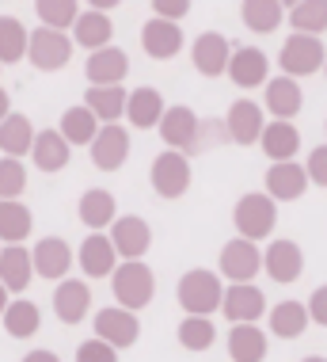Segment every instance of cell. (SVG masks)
<instances>
[{"label":"cell","instance_id":"cell-1","mask_svg":"<svg viewBox=\"0 0 327 362\" xmlns=\"http://www.w3.org/2000/svg\"><path fill=\"white\" fill-rule=\"evenodd\" d=\"M232 225H236V237H244V240L270 237L274 225H278V202L266 191H247L232 206Z\"/></svg>","mask_w":327,"mask_h":362},{"label":"cell","instance_id":"cell-2","mask_svg":"<svg viewBox=\"0 0 327 362\" xmlns=\"http://www.w3.org/2000/svg\"><path fill=\"white\" fill-rule=\"evenodd\" d=\"M175 298H179V305H183L186 317H210V313L221 309L225 286H221V279H217L213 271L194 267V271H186V275L179 279Z\"/></svg>","mask_w":327,"mask_h":362},{"label":"cell","instance_id":"cell-3","mask_svg":"<svg viewBox=\"0 0 327 362\" xmlns=\"http://www.w3.org/2000/svg\"><path fill=\"white\" fill-rule=\"evenodd\" d=\"M153 290H156V279H153V267L141 259H122L118 263V271L111 275V293L114 301L122 309H145L148 301H153Z\"/></svg>","mask_w":327,"mask_h":362},{"label":"cell","instance_id":"cell-4","mask_svg":"<svg viewBox=\"0 0 327 362\" xmlns=\"http://www.w3.org/2000/svg\"><path fill=\"white\" fill-rule=\"evenodd\" d=\"M148 180H153V191L160 194V199H183V194L191 191V183H194L191 156L175 153V149L160 153L153 160V168H148Z\"/></svg>","mask_w":327,"mask_h":362},{"label":"cell","instance_id":"cell-5","mask_svg":"<svg viewBox=\"0 0 327 362\" xmlns=\"http://www.w3.org/2000/svg\"><path fill=\"white\" fill-rule=\"evenodd\" d=\"M278 65H282V73L285 76H312V73H320L323 65H327V50H323V42L316 35H290L285 38V46H282V54H278Z\"/></svg>","mask_w":327,"mask_h":362},{"label":"cell","instance_id":"cell-6","mask_svg":"<svg viewBox=\"0 0 327 362\" xmlns=\"http://www.w3.org/2000/svg\"><path fill=\"white\" fill-rule=\"evenodd\" d=\"M217 271H221V275L229 279L232 286H247V282H255V275L263 271V252L255 248V240L232 237V240L221 248Z\"/></svg>","mask_w":327,"mask_h":362},{"label":"cell","instance_id":"cell-7","mask_svg":"<svg viewBox=\"0 0 327 362\" xmlns=\"http://www.w3.org/2000/svg\"><path fill=\"white\" fill-rule=\"evenodd\" d=\"M76 42L69 38L65 31H54V27H38L31 31V46H27V57H31L35 69L42 73H57L69 65V57H73Z\"/></svg>","mask_w":327,"mask_h":362},{"label":"cell","instance_id":"cell-8","mask_svg":"<svg viewBox=\"0 0 327 362\" xmlns=\"http://www.w3.org/2000/svg\"><path fill=\"white\" fill-rule=\"evenodd\" d=\"M92 325H95V339L111 344L114 351H126V347H133L137 339H141V320H137V313L122 309V305L99 309Z\"/></svg>","mask_w":327,"mask_h":362},{"label":"cell","instance_id":"cell-9","mask_svg":"<svg viewBox=\"0 0 327 362\" xmlns=\"http://www.w3.org/2000/svg\"><path fill=\"white\" fill-rule=\"evenodd\" d=\"M263 271L270 275L278 286H290V282H297L304 275V252H301V244L297 240H270L266 244V252H263Z\"/></svg>","mask_w":327,"mask_h":362},{"label":"cell","instance_id":"cell-10","mask_svg":"<svg viewBox=\"0 0 327 362\" xmlns=\"http://www.w3.org/2000/svg\"><path fill=\"white\" fill-rule=\"evenodd\" d=\"M198 126H202V119H198V115H194L186 103L167 107L164 119H160V138L167 141V149L191 156V153L198 149Z\"/></svg>","mask_w":327,"mask_h":362},{"label":"cell","instance_id":"cell-11","mask_svg":"<svg viewBox=\"0 0 327 362\" xmlns=\"http://www.w3.org/2000/svg\"><path fill=\"white\" fill-rule=\"evenodd\" d=\"M111 244L118 252V259H141L148 248H153V229H148L145 218H137V214H126V218H118L111 225Z\"/></svg>","mask_w":327,"mask_h":362},{"label":"cell","instance_id":"cell-12","mask_svg":"<svg viewBox=\"0 0 327 362\" xmlns=\"http://www.w3.org/2000/svg\"><path fill=\"white\" fill-rule=\"evenodd\" d=\"M191 62H194V69L202 73V76H221V73H229V62H232V42L225 35H217V31H202L194 38V46H191Z\"/></svg>","mask_w":327,"mask_h":362},{"label":"cell","instance_id":"cell-13","mask_svg":"<svg viewBox=\"0 0 327 362\" xmlns=\"http://www.w3.org/2000/svg\"><path fill=\"white\" fill-rule=\"evenodd\" d=\"M88 149H92V164L99 172H118L126 164V156H130V134H126L118 122L99 126L95 141L88 145Z\"/></svg>","mask_w":327,"mask_h":362},{"label":"cell","instance_id":"cell-14","mask_svg":"<svg viewBox=\"0 0 327 362\" xmlns=\"http://www.w3.org/2000/svg\"><path fill=\"white\" fill-rule=\"evenodd\" d=\"M229 81L236 88H259L270 81V57H266L259 46H236L232 62H229Z\"/></svg>","mask_w":327,"mask_h":362},{"label":"cell","instance_id":"cell-15","mask_svg":"<svg viewBox=\"0 0 327 362\" xmlns=\"http://www.w3.org/2000/svg\"><path fill=\"white\" fill-rule=\"evenodd\" d=\"M141 46H145V54L153 57V62H172V57L183 50V31H179V23L153 16V19L141 27Z\"/></svg>","mask_w":327,"mask_h":362},{"label":"cell","instance_id":"cell-16","mask_svg":"<svg viewBox=\"0 0 327 362\" xmlns=\"http://www.w3.org/2000/svg\"><path fill=\"white\" fill-rule=\"evenodd\" d=\"M225 126H229V141L232 145H255L266 130V119H263V107L251 103V100H236L225 115Z\"/></svg>","mask_w":327,"mask_h":362},{"label":"cell","instance_id":"cell-17","mask_svg":"<svg viewBox=\"0 0 327 362\" xmlns=\"http://www.w3.org/2000/svg\"><path fill=\"white\" fill-rule=\"evenodd\" d=\"M221 313L225 320H232V325H255V320L266 313V298L259 286H225V301H221Z\"/></svg>","mask_w":327,"mask_h":362},{"label":"cell","instance_id":"cell-18","mask_svg":"<svg viewBox=\"0 0 327 362\" xmlns=\"http://www.w3.org/2000/svg\"><path fill=\"white\" fill-rule=\"evenodd\" d=\"M76 263L84 267L88 279H111L118 271V252L111 237H103V233H92V237H84L81 252H76Z\"/></svg>","mask_w":327,"mask_h":362},{"label":"cell","instance_id":"cell-19","mask_svg":"<svg viewBox=\"0 0 327 362\" xmlns=\"http://www.w3.org/2000/svg\"><path fill=\"white\" fill-rule=\"evenodd\" d=\"M88 309H92V290H88V282L81 279H61L54 290V313L61 325H81L88 317Z\"/></svg>","mask_w":327,"mask_h":362},{"label":"cell","instance_id":"cell-20","mask_svg":"<svg viewBox=\"0 0 327 362\" xmlns=\"http://www.w3.org/2000/svg\"><path fill=\"white\" fill-rule=\"evenodd\" d=\"M31 259H35V275L57 282V279L69 275V267H73V248H69L61 237H42L35 244Z\"/></svg>","mask_w":327,"mask_h":362},{"label":"cell","instance_id":"cell-21","mask_svg":"<svg viewBox=\"0 0 327 362\" xmlns=\"http://www.w3.org/2000/svg\"><path fill=\"white\" fill-rule=\"evenodd\" d=\"M266 194H270L274 202H293L301 199L304 187H309V172H304V164H274V168H266Z\"/></svg>","mask_w":327,"mask_h":362},{"label":"cell","instance_id":"cell-22","mask_svg":"<svg viewBox=\"0 0 327 362\" xmlns=\"http://www.w3.org/2000/svg\"><path fill=\"white\" fill-rule=\"evenodd\" d=\"M130 73V57H126L118 46H103V50L88 54V65H84V76L92 81L95 88H107V84H122V76Z\"/></svg>","mask_w":327,"mask_h":362},{"label":"cell","instance_id":"cell-23","mask_svg":"<svg viewBox=\"0 0 327 362\" xmlns=\"http://www.w3.org/2000/svg\"><path fill=\"white\" fill-rule=\"evenodd\" d=\"M263 107L274 115V119L293 122V115L304 107L301 84H297L293 76H270V81H266V103H263Z\"/></svg>","mask_w":327,"mask_h":362},{"label":"cell","instance_id":"cell-24","mask_svg":"<svg viewBox=\"0 0 327 362\" xmlns=\"http://www.w3.org/2000/svg\"><path fill=\"white\" fill-rule=\"evenodd\" d=\"M259 145H263V153L270 156V164H290L297 156V149H301V130H297L293 122L274 119V122H266Z\"/></svg>","mask_w":327,"mask_h":362},{"label":"cell","instance_id":"cell-25","mask_svg":"<svg viewBox=\"0 0 327 362\" xmlns=\"http://www.w3.org/2000/svg\"><path fill=\"white\" fill-rule=\"evenodd\" d=\"M164 111H167L164 95L156 92V88H148V84L133 88V92H130V100H126V119H130V126H137V130H148V126H160Z\"/></svg>","mask_w":327,"mask_h":362},{"label":"cell","instance_id":"cell-26","mask_svg":"<svg viewBox=\"0 0 327 362\" xmlns=\"http://www.w3.org/2000/svg\"><path fill=\"white\" fill-rule=\"evenodd\" d=\"M111 35H114V23L107 12H95V8H88V12L76 16L73 23V42L84 46V50H103V46H111Z\"/></svg>","mask_w":327,"mask_h":362},{"label":"cell","instance_id":"cell-27","mask_svg":"<svg viewBox=\"0 0 327 362\" xmlns=\"http://www.w3.org/2000/svg\"><path fill=\"white\" fill-rule=\"evenodd\" d=\"M31 156H35V168L38 172H61V168H69L73 145L61 138V130H38Z\"/></svg>","mask_w":327,"mask_h":362},{"label":"cell","instance_id":"cell-28","mask_svg":"<svg viewBox=\"0 0 327 362\" xmlns=\"http://www.w3.org/2000/svg\"><path fill=\"white\" fill-rule=\"evenodd\" d=\"M35 275V259L27 248H19V244H8L4 252H0V282H4L8 293H19L27 290V282Z\"/></svg>","mask_w":327,"mask_h":362},{"label":"cell","instance_id":"cell-29","mask_svg":"<svg viewBox=\"0 0 327 362\" xmlns=\"http://www.w3.org/2000/svg\"><path fill=\"white\" fill-rule=\"evenodd\" d=\"M126 100H130V95H126V88L122 84H107V88H88L84 92V107H92V115L103 126H111V122H118L126 115Z\"/></svg>","mask_w":327,"mask_h":362},{"label":"cell","instance_id":"cell-30","mask_svg":"<svg viewBox=\"0 0 327 362\" xmlns=\"http://www.w3.org/2000/svg\"><path fill=\"white\" fill-rule=\"evenodd\" d=\"M229 358L232 362H263L266 358V332L259 325H232Z\"/></svg>","mask_w":327,"mask_h":362},{"label":"cell","instance_id":"cell-31","mask_svg":"<svg viewBox=\"0 0 327 362\" xmlns=\"http://www.w3.org/2000/svg\"><path fill=\"white\" fill-rule=\"evenodd\" d=\"M309 305H301V301H278V305L270 309V336L278 339H301L304 328H309Z\"/></svg>","mask_w":327,"mask_h":362},{"label":"cell","instance_id":"cell-32","mask_svg":"<svg viewBox=\"0 0 327 362\" xmlns=\"http://www.w3.org/2000/svg\"><path fill=\"white\" fill-rule=\"evenodd\" d=\"M240 19L247 23V31L270 35V31H278V23L285 19V8H282V0H244Z\"/></svg>","mask_w":327,"mask_h":362},{"label":"cell","instance_id":"cell-33","mask_svg":"<svg viewBox=\"0 0 327 362\" xmlns=\"http://www.w3.org/2000/svg\"><path fill=\"white\" fill-rule=\"evenodd\" d=\"M38 328H42V313H38L35 301H27V298L8 301V309H4V332L8 336L12 339H31Z\"/></svg>","mask_w":327,"mask_h":362},{"label":"cell","instance_id":"cell-34","mask_svg":"<svg viewBox=\"0 0 327 362\" xmlns=\"http://www.w3.org/2000/svg\"><path fill=\"white\" fill-rule=\"evenodd\" d=\"M81 221L88 229H107V225L118 221V210H114V194L103 191V187H92L81 194Z\"/></svg>","mask_w":327,"mask_h":362},{"label":"cell","instance_id":"cell-35","mask_svg":"<svg viewBox=\"0 0 327 362\" xmlns=\"http://www.w3.org/2000/svg\"><path fill=\"white\" fill-rule=\"evenodd\" d=\"M35 149V130H31V119L27 115H8L0 122V153L4 156H23Z\"/></svg>","mask_w":327,"mask_h":362},{"label":"cell","instance_id":"cell-36","mask_svg":"<svg viewBox=\"0 0 327 362\" xmlns=\"http://www.w3.org/2000/svg\"><path fill=\"white\" fill-rule=\"evenodd\" d=\"M99 119L92 115V107H69V111L61 115V138L69 141V145H92L95 141V134H99V126H95Z\"/></svg>","mask_w":327,"mask_h":362},{"label":"cell","instance_id":"cell-37","mask_svg":"<svg viewBox=\"0 0 327 362\" xmlns=\"http://www.w3.org/2000/svg\"><path fill=\"white\" fill-rule=\"evenodd\" d=\"M31 210L16 199H0V240L4 244H19L31 237Z\"/></svg>","mask_w":327,"mask_h":362},{"label":"cell","instance_id":"cell-38","mask_svg":"<svg viewBox=\"0 0 327 362\" xmlns=\"http://www.w3.org/2000/svg\"><path fill=\"white\" fill-rule=\"evenodd\" d=\"M27 46H31V31H27L19 19H12V16H0V62L4 65L23 62Z\"/></svg>","mask_w":327,"mask_h":362},{"label":"cell","instance_id":"cell-39","mask_svg":"<svg viewBox=\"0 0 327 362\" xmlns=\"http://www.w3.org/2000/svg\"><path fill=\"white\" fill-rule=\"evenodd\" d=\"M285 19L293 23L297 35H316L320 38L327 31V0H301L297 8L285 12Z\"/></svg>","mask_w":327,"mask_h":362},{"label":"cell","instance_id":"cell-40","mask_svg":"<svg viewBox=\"0 0 327 362\" xmlns=\"http://www.w3.org/2000/svg\"><path fill=\"white\" fill-rule=\"evenodd\" d=\"M175 339L186 347V351H210L213 339H217V328L210 317H183L179 328H175Z\"/></svg>","mask_w":327,"mask_h":362},{"label":"cell","instance_id":"cell-41","mask_svg":"<svg viewBox=\"0 0 327 362\" xmlns=\"http://www.w3.org/2000/svg\"><path fill=\"white\" fill-rule=\"evenodd\" d=\"M35 12H38V19H42V27L65 31V27L76 23L81 4H76V0H35Z\"/></svg>","mask_w":327,"mask_h":362},{"label":"cell","instance_id":"cell-42","mask_svg":"<svg viewBox=\"0 0 327 362\" xmlns=\"http://www.w3.org/2000/svg\"><path fill=\"white\" fill-rule=\"evenodd\" d=\"M27 187V168L16 156H0V199H16Z\"/></svg>","mask_w":327,"mask_h":362},{"label":"cell","instance_id":"cell-43","mask_svg":"<svg viewBox=\"0 0 327 362\" xmlns=\"http://www.w3.org/2000/svg\"><path fill=\"white\" fill-rule=\"evenodd\" d=\"M76 362H118V351L92 336V339H84V344L76 347Z\"/></svg>","mask_w":327,"mask_h":362},{"label":"cell","instance_id":"cell-44","mask_svg":"<svg viewBox=\"0 0 327 362\" xmlns=\"http://www.w3.org/2000/svg\"><path fill=\"white\" fill-rule=\"evenodd\" d=\"M304 172H309V183H316V187H327V145H316V149L309 153Z\"/></svg>","mask_w":327,"mask_h":362},{"label":"cell","instance_id":"cell-45","mask_svg":"<svg viewBox=\"0 0 327 362\" xmlns=\"http://www.w3.org/2000/svg\"><path fill=\"white\" fill-rule=\"evenodd\" d=\"M221 145V141H229V126L225 122H217V119H210V122H202L198 126V149L194 153H202V149H210V145Z\"/></svg>","mask_w":327,"mask_h":362},{"label":"cell","instance_id":"cell-46","mask_svg":"<svg viewBox=\"0 0 327 362\" xmlns=\"http://www.w3.org/2000/svg\"><path fill=\"white\" fill-rule=\"evenodd\" d=\"M194 0H153V12L160 19H172V23H179V19L191 12Z\"/></svg>","mask_w":327,"mask_h":362},{"label":"cell","instance_id":"cell-47","mask_svg":"<svg viewBox=\"0 0 327 362\" xmlns=\"http://www.w3.org/2000/svg\"><path fill=\"white\" fill-rule=\"evenodd\" d=\"M309 317H312L320 328H327V282L312 290V298H309Z\"/></svg>","mask_w":327,"mask_h":362},{"label":"cell","instance_id":"cell-48","mask_svg":"<svg viewBox=\"0 0 327 362\" xmlns=\"http://www.w3.org/2000/svg\"><path fill=\"white\" fill-rule=\"evenodd\" d=\"M23 362H61V358H57L54 351H27Z\"/></svg>","mask_w":327,"mask_h":362},{"label":"cell","instance_id":"cell-49","mask_svg":"<svg viewBox=\"0 0 327 362\" xmlns=\"http://www.w3.org/2000/svg\"><path fill=\"white\" fill-rule=\"evenodd\" d=\"M88 4H92L95 12H111V8H118L122 0H88Z\"/></svg>","mask_w":327,"mask_h":362},{"label":"cell","instance_id":"cell-50","mask_svg":"<svg viewBox=\"0 0 327 362\" xmlns=\"http://www.w3.org/2000/svg\"><path fill=\"white\" fill-rule=\"evenodd\" d=\"M8 115H12V111H8V92H4V88H0V122H4Z\"/></svg>","mask_w":327,"mask_h":362},{"label":"cell","instance_id":"cell-51","mask_svg":"<svg viewBox=\"0 0 327 362\" xmlns=\"http://www.w3.org/2000/svg\"><path fill=\"white\" fill-rule=\"evenodd\" d=\"M4 309H8V290H4V282H0V317H4Z\"/></svg>","mask_w":327,"mask_h":362},{"label":"cell","instance_id":"cell-52","mask_svg":"<svg viewBox=\"0 0 327 362\" xmlns=\"http://www.w3.org/2000/svg\"><path fill=\"white\" fill-rule=\"evenodd\" d=\"M297 4H301V0H282V8H285V12H290V8H297Z\"/></svg>","mask_w":327,"mask_h":362},{"label":"cell","instance_id":"cell-53","mask_svg":"<svg viewBox=\"0 0 327 362\" xmlns=\"http://www.w3.org/2000/svg\"><path fill=\"white\" fill-rule=\"evenodd\" d=\"M301 362H327L323 355H309V358H301Z\"/></svg>","mask_w":327,"mask_h":362},{"label":"cell","instance_id":"cell-54","mask_svg":"<svg viewBox=\"0 0 327 362\" xmlns=\"http://www.w3.org/2000/svg\"><path fill=\"white\" fill-rule=\"evenodd\" d=\"M323 76H327V65H323Z\"/></svg>","mask_w":327,"mask_h":362},{"label":"cell","instance_id":"cell-55","mask_svg":"<svg viewBox=\"0 0 327 362\" xmlns=\"http://www.w3.org/2000/svg\"><path fill=\"white\" fill-rule=\"evenodd\" d=\"M323 130H327V126H323Z\"/></svg>","mask_w":327,"mask_h":362}]
</instances>
